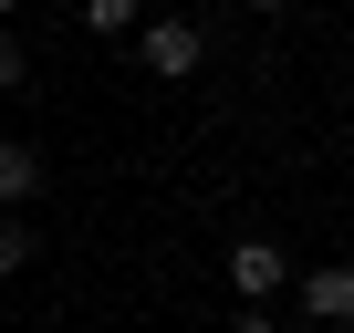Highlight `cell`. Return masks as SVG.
Listing matches in <instances>:
<instances>
[{"mask_svg": "<svg viewBox=\"0 0 354 333\" xmlns=\"http://www.w3.org/2000/svg\"><path fill=\"white\" fill-rule=\"evenodd\" d=\"M292 281H302V323H323V333L354 323V260H313V271H292Z\"/></svg>", "mask_w": 354, "mask_h": 333, "instance_id": "2", "label": "cell"}, {"mask_svg": "<svg viewBox=\"0 0 354 333\" xmlns=\"http://www.w3.org/2000/svg\"><path fill=\"white\" fill-rule=\"evenodd\" d=\"M136 63H146L156 84H188V73L209 63V32H198V21H177V11H167V21H146V32H136Z\"/></svg>", "mask_w": 354, "mask_h": 333, "instance_id": "1", "label": "cell"}, {"mask_svg": "<svg viewBox=\"0 0 354 333\" xmlns=\"http://www.w3.org/2000/svg\"><path fill=\"white\" fill-rule=\"evenodd\" d=\"M230 333H281V323H271V302H240V312H230Z\"/></svg>", "mask_w": 354, "mask_h": 333, "instance_id": "7", "label": "cell"}, {"mask_svg": "<svg viewBox=\"0 0 354 333\" xmlns=\"http://www.w3.org/2000/svg\"><path fill=\"white\" fill-rule=\"evenodd\" d=\"M250 11H292V0H250Z\"/></svg>", "mask_w": 354, "mask_h": 333, "instance_id": "9", "label": "cell"}, {"mask_svg": "<svg viewBox=\"0 0 354 333\" xmlns=\"http://www.w3.org/2000/svg\"><path fill=\"white\" fill-rule=\"evenodd\" d=\"M11 11H21V0H0V21H11Z\"/></svg>", "mask_w": 354, "mask_h": 333, "instance_id": "10", "label": "cell"}, {"mask_svg": "<svg viewBox=\"0 0 354 333\" xmlns=\"http://www.w3.org/2000/svg\"><path fill=\"white\" fill-rule=\"evenodd\" d=\"M32 250H42L32 209H0V281H11V271H32Z\"/></svg>", "mask_w": 354, "mask_h": 333, "instance_id": "5", "label": "cell"}, {"mask_svg": "<svg viewBox=\"0 0 354 333\" xmlns=\"http://www.w3.org/2000/svg\"><path fill=\"white\" fill-rule=\"evenodd\" d=\"M84 32H104V42H125V32H136V0H84Z\"/></svg>", "mask_w": 354, "mask_h": 333, "instance_id": "6", "label": "cell"}, {"mask_svg": "<svg viewBox=\"0 0 354 333\" xmlns=\"http://www.w3.org/2000/svg\"><path fill=\"white\" fill-rule=\"evenodd\" d=\"M230 292H240V302H271V292H292V260H281V240H230Z\"/></svg>", "mask_w": 354, "mask_h": 333, "instance_id": "3", "label": "cell"}, {"mask_svg": "<svg viewBox=\"0 0 354 333\" xmlns=\"http://www.w3.org/2000/svg\"><path fill=\"white\" fill-rule=\"evenodd\" d=\"M11 84H21V42L0 32V94H11Z\"/></svg>", "mask_w": 354, "mask_h": 333, "instance_id": "8", "label": "cell"}, {"mask_svg": "<svg viewBox=\"0 0 354 333\" xmlns=\"http://www.w3.org/2000/svg\"><path fill=\"white\" fill-rule=\"evenodd\" d=\"M42 188H53V166H42V146H21V135H0V209H42Z\"/></svg>", "mask_w": 354, "mask_h": 333, "instance_id": "4", "label": "cell"}]
</instances>
